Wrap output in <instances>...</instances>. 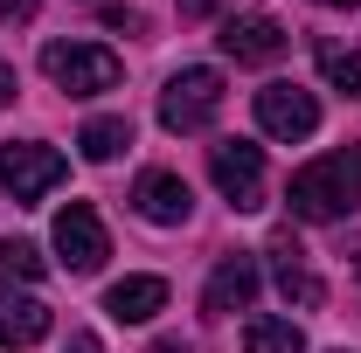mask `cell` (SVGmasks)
Masks as SVG:
<instances>
[{
  "mask_svg": "<svg viewBox=\"0 0 361 353\" xmlns=\"http://www.w3.org/2000/svg\"><path fill=\"white\" fill-rule=\"evenodd\" d=\"M257 125L271 139H285V146H299V139L319 132V97L299 84H264L257 90Z\"/></svg>",
  "mask_w": 361,
  "mask_h": 353,
  "instance_id": "7",
  "label": "cell"
},
{
  "mask_svg": "<svg viewBox=\"0 0 361 353\" xmlns=\"http://www.w3.org/2000/svg\"><path fill=\"white\" fill-rule=\"evenodd\" d=\"M104 312H111L118 326L160 319V312H167V277H118V284L104 291Z\"/></svg>",
  "mask_w": 361,
  "mask_h": 353,
  "instance_id": "13",
  "label": "cell"
},
{
  "mask_svg": "<svg viewBox=\"0 0 361 353\" xmlns=\"http://www.w3.org/2000/svg\"><path fill=\"white\" fill-rule=\"evenodd\" d=\"M209 174H216V187H223V201L236 215L264 208V153H257V146H243V139L209 146Z\"/></svg>",
  "mask_w": 361,
  "mask_h": 353,
  "instance_id": "5",
  "label": "cell"
},
{
  "mask_svg": "<svg viewBox=\"0 0 361 353\" xmlns=\"http://www.w3.org/2000/svg\"><path fill=\"white\" fill-rule=\"evenodd\" d=\"M77 146H84V160H97V167H104V160H118V153L133 146V125H126V118H90Z\"/></svg>",
  "mask_w": 361,
  "mask_h": 353,
  "instance_id": "15",
  "label": "cell"
},
{
  "mask_svg": "<svg viewBox=\"0 0 361 353\" xmlns=\"http://www.w3.org/2000/svg\"><path fill=\"white\" fill-rule=\"evenodd\" d=\"M223 111V70H180L160 90V125L167 132H209Z\"/></svg>",
  "mask_w": 361,
  "mask_h": 353,
  "instance_id": "4",
  "label": "cell"
},
{
  "mask_svg": "<svg viewBox=\"0 0 361 353\" xmlns=\"http://www.w3.org/2000/svg\"><path fill=\"white\" fill-rule=\"evenodd\" d=\"M56 257H63V270H77V277L104 270L111 236H104V222H97V208H90V201H70V208L56 215Z\"/></svg>",
  "mask_w": 361,
  "mask_h": 353,
  "instance_id": "6",
  "label": "cell"
},
{
  "mask_svg": "<svg viewBox=\"0 0 361 353\" xmlns=\"http://www.w3.org/2000/svg\"><path fill=\"white\" fill-rule=\"evenodd\" d=\"M223 56H236V63H271L278 49H285V28L271 21V14H236V21H223Z\"/></svg>",
  "mask_w": 361,
  "mask_h": 353,
  "instance_id": "11",
  "label": "cell"
},
{
  "mask_svg": "<svg viewBox=\"0 0 361 353\" xmlns=\"http://www.w3.org/2000/svg\"><path fill=\"white\" fill-rule=\"evenodd\" d=\"M63 353H104V340H97V333H70V347Z\"/></svg>",
  "mask_w": 361,
  "mask_h": 353,
  "instance_id": "19",
  "label": "cell"
},
{
  "mask_svg": "<svg viewBox=\"0 0 361 353\" xmlns=\"http://www.w3.org/2000/svg\"><path fill=\"white\" fill-rule=\"evenodd\" d=\"M319 7H361V0H319Z\"/></svg>",
  "mask_w": 361,
  "mask_h": 353,
  "instance_id": "22",
  "label": "cell"
},
{
  "mask_svg": "<svg viewBox=\"0 0 361 353\" xmlns=\"http://www.w3.org/2000/svg\"><path fill=\"white\" fill-rule=\"evenodd\" d=\"M35 7H42V0H0V21H7V28H28Z\"/></svg>",
  "mask_w": 361,
  "mask_h": 353,
  "instance_id": "18",
  "label": "cell"
},
{
  "mask_svg": "<svg viewBox=\"0 0 361 353\" xmlns=\"http://www.w3.org/2000/svg\"><path fill=\"white\" fill-rule=\"evenodd\" d=\"M0 104H14V70L0 63Z\"/></svg>",
  "mask_w": 361,
  "mask_h": 353,
  "instance_id": "20",
  "label": "cell"
},
{
  "mask_svg": "<svg viewBox=\"0 0 361 353\" xmlns=\"http://www.w3.org/2000/svg\"><path fill=\"white\" fill-rule=\"evenodd\" d=\"M250 298H257V257H223V264L209 270V291H202V312H216V319H229V312H250Z\"/></svg>",
  "mask_w": 361,
  "mask_h": 353,
  "instance_id": "10",
  "label": "cell"
},
{
  "mask_svg": "<svg viewBox=\"0 0 361 353\" xmlns=\"http://www.w3.org/2000/svg\"><path fill=\"white\" fill-rule=\"evenodd\" d=\"M49 326H56V319H49L42 298H28V291H0V347H7V353L49 340Z\"/></svg>",
  "mask_w": 361,
  "mask_h": 353,
  "instance_id": "12",
  "label": "cell"
},
{
  "mask_svg": "<svg viewBox=\"0 0 361 353\" xmlns=\"http://www.w3.org/2000/svg\"><path fill=\"white\" fill-rule=\"evenodd\" d=\"M42 77L56 90H70V97H104V90H118L126 63L104 42H49L42 49Z\"/></svg>",
  "mask_w": 361,
  "mask_h": 353,
  "instance_id": "2",
  "label": "cell"
},
{
  "mask_svg": "<svg viewBox=\"0 0 361 353\" xmlns=\"http://www.w3.org/2000/svg\"><path fill=\"white\" fill-rule=\"evenodd\" d=\"M209 7H216V0H180V14H209Z\"/></svg>",
  "mask_w": 361,
  "mask_h": 353,
  "instance_id": "21",
  "label": "cell"
},
{
  "mask_svg": "<svg viewBox=\"0 0 361 353\" xmlns=\"http://www.w3.org/2000/svg\"><path fill=\"white\" fill-rule=\"evenodd\" d=\"M243 353H306V333L292 319H250L243 326Z\"/></svg>",
  "mask_w": 361,
  "mask_h": 353,
  "instance_id": "14",
  "label": "cell"
},
{
  "mask_svg": "<svg viewBox=\"0 0 361 353\" xmlns=\"http://www.w3.org/2000/svg\"><path fill=\"white\" fill-rule=\"evenodd\" d=\"M133 208L153 229H180V222L195 215V194H188V180L180 174H167V167H153V174H139V187H133Z\"/></svg>",
  "mask_w": 361,
  "mask_h": 353,
  "instance_id": "8",
  "label": "cell"
},
{
  "mask_svg": "<svg viewBox=\"0 0 361 353\" xmlns=\"http://www.w3.org/2000/svg\"><path fill=\"white\" fill-rule=\"evenodd\" d=\"M319 77L341 90V97H361V49H319Z\"/></svg>",
  "mask_w": 361,
  "mask_h": 353,
  "instance_id": "17",
  "label": "cell"
},
{
  "mask_svg": "<svg viewBox=\"0 0 361 353\" xmlns=\"http://www.w3.org/2000/svg\"><path fill=\"white\" fill-rule=\"evenodd\" d=\"M271 277H278V291H285V305H299V312H313L326 291H319V277H313V264H306V250H299V236L292 229H278L271 236Z\"/></svg>",
  "mask_w": 361,
  "mask_h": 353,
  "instance_id": "9",
  "label": "cell"
},
{
  "mask_svg": "<svg viewBox=\"0 0 361 353\" xmlns=\"http://www.w3.org/2000/svg\"><path fill=\"white\" fill-rule=\"evenodd\" d=\"M285 201H292L299 222H341V215H355V208H361V146L299 167L292 187H285Z\"/></svg>",
  "mask_w": 361,
  "mask_h": 353,
  "instance_id": "1",
  "label": "cell"
},
{
  "mask_svg": "<svg viewBox=\"0 0 361 353\" xmlns=\"http://www.w3.org/2000/svg\"><path fill=\"white\" fill-rule=\"evenodd\" d=\"M63 174H70V160L42 139H7L0 146V194H14L21 208H35L49 187H63Z\"/></svg>",
  "mask_w": 361,
  "mask_h": 353,
  "instance_id": "3",
  "label": "cell"
},
{
  "mask_svg": "<svg viewBox=\"0 0 361 353\" xmlns=\"http://www.w3.org/2000/svg\"><path fill=\"white\" fill-rule=\"evenodd\" d=\"M42 270H49V257L35 250V243H21V236L0 243V284H35Z\"/></svg>",
  "mask_w": 361,
  "mask_h": 353,
  "instance_id": "16",
  "label": "cell"
}]
</instances>
